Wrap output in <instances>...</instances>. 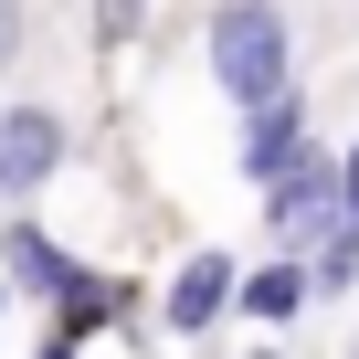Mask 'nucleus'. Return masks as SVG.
<instances>
[{
  "label": "nucleus",
  "mask_w": 359,
  "mask_h": 359,
  "mask_svg": "<svg viewBox=\"0 0 359 359\" xmlns=\"http://www.w3.org/2000/svg\"><path fill=\"white\" fill-rule=\"evenodd\" d=\"M137 22H148V0H95V43H127Z\"/></svg>",
  "instance_id": "nucleus-8"
},
{
  "label": "nucleus",
  "mask_w": 359,
  "mask_h": 359,
  "mask_svg": "<svg viewBox=\"0 0 359 359\" xmlns=\"http://www.w3.org/2000/svg\"><path fill=\"white\" fill-rule=\"evenodd\" d=\"M53 169H64V116L53 106H0V201L43 191Z\"/></svg>",
  "instance_id": "nucleus-3"
},
{
  "label": "nucleus",
  "mask_w": 359,
  "mask_h": 359,
  "mask_svg": "<svg viewBox=\"0 0 359 359\" xmlns=\"http://www.w3.org/2000/svg\"><path fill=\"white\" fill-rule=\"evenodd\" d=\"M233 275H243L233 254H191V264L169 275V296H158V317H169L180 338H201V327H212V317L233 306Z\"/></svg>",
  "instance_id": "nucleus-4"
},
{
  "label": "nucleus",
  "mask_w": 359,
  "mask_h": 359,
  "mask_svg": "<svg viewBox=\"0 0 359 359\" xmlns=\"http://www.w3.org/2000/svg\"><path fill=\"white\" fill-rule=\"evenodd\" d=\"M201 53H212V85L233 106H264L275 85H296V43H285V11H275V0H222L212 32H201Z\"/></svg>",
  "instance_id": "nucleus-1"
},
{
  "label": "nucleus",
  "mask_w": 359,
  "mask_h": 359,
  "mask_svg": "<svg viewBox=\"0 0 359 359\" xmlns=\"http://www.w3.org/2000/svg\"><path fill=\"white\" fill-rule=\"evenodd\" d=\"M264 222H275V243L296 254V243H327V222H338V158L306 137L275 180H264Z\"/></svg>",
  "instance_id": "nucleus-2"
},
{
  "label": "nucleus",
  "mask_w": 359,
  "mask_h": 359,
  "mask_svg": "<svg viewBox=\"0 0 359 359\" xmlns=\"http://www.w3.org/2000/svg\"><path fill=\"white\" fill-rule=\"evenodd\" d=\"M317 285H306V254H275V264H254V275H233V306H254V317H296Z\"/></svg>",
  "instance_id": "nucleus-6"
},
{
  "label": "nucleus",
  "mask_w": 359,
  "mask_h": 359,
  "mask_svg": "<svg viewBox=\"0 0 359 359\" xmlns=\"http://www.w3.org/2000/svg\"><path fill=\"white\" fill-rule=\"evenodd\" d=\"M254 359H275V348H254Z\"/></svg>",
  "instance_id": "nucleus-10"
},
{
  "label": "nucleus",
  "mask_w": 359,
  "mask_h": 359,
  "mask_svg": "<svg viewBox=\"0 0 359 359\" xmlns=\"http://www.w3.org/2000/svg\"><path fill=\"white\" fill-rule=\"evenodd\" d=\"M296 148H306V95H296V85H275L264 106H243V169H254V180H275Z\"/></svg>",
  "instance_id": "nucleus-5"
},
{
  "label": "nucleus",
  "mask_w": 359,
  "mask_h": 359,
  "mask_svg": "<svg viewBox=\"0 0 359 359\" xmlns=\"http://www.w3.org/2000/svg\"><path fill=\"white\" fill-rule=\"evenodd\" d=\"M22 53V0H0V64Z\"/></svg>",
  "instance_id": "nucleus-9"
},
{
  "label": "nucleus",
  "mask_w": 359,
  "mask_h": 359,
  "mask_svg": "<svg viewBox=\"0 0 359 359\" xmlns=\"http://www.w3.org/2000/svg\"><path fill=\"white\" fill-rule=\"evenodd\" d=\"M327 233L359 243V137H348V158H338V222H327Z\"/></svg>",
  "instance_id": "nucleus-7"
}]
</instances>
